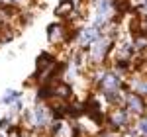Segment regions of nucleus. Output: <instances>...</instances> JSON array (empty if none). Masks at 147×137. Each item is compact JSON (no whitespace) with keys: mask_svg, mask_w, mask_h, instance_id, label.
Masks as SVG:
<instances>
[{"mask_svg":"<svg viewBox=\"0 0 147 137\" xmlns=\"http://www.w3.org/2000/svg\"><path fill=\"white\" fill-rule=\"evenodd\" d=\"M136 127H137V131H139V135H145L147 137V116L137 118V120H136Z\"/></svg>","mask_w":147,"mask_h":137,"instance_id":"1a4fd4ad","label":"nucleus"},{"mask_svg":"<svg viewBox=\"0 0 147 137\" xmlns=\"http://www.w3.org/2000/svg\"><path fill=\"white\" fill-rule=\"evenodd\" d=\"M55 63H57V57L51 51H41V53L37 55V59H35V73H34V77H32L34 80H37L35 84H41V82H43L47 71L53 67Z\"/></svg>","mask_w":147,"mask_h":137,"instance_id":"20e7f679","label":"nucleus"},{"mask_svg":"<svg viewBox=\"0 0 147 137\" xmlns=\"http://www.w3.org/2000/svg\"><path fill=\"white\" fill-rule=\"evenodd\" d=\"M18 98H22V92H20V90H6V92H4V96L0 98V104H4V106H12Z\"/></svg>","mask_w":147,"mask_h":137,"instance_id":"0eeeda50","label":"nucleus"},{"mask_svg":"<svg viewBox=\"0 0 147 137\" xmlns=\"http://www.w3.org/2000/svg\"><path fill=\"white\" fill-rule=\"evenodd\" d=\"M125 86H127V90H134L139 96L147 98V71L131 73L129 77H125Z\"/></svg>","mask_w":147,"mask_h":137,"instance_id":"39448f33","label":"nucleus"},{"mask_svg":"<svg viewBox=\"0 0 147 137\" xmlns=\"http://www.w3.org/2000/svg\"><path fill=\"white\" fill-rule=\"evenodd\" d=\"M131 124H136V118L129 114L124 106H114L112 112H110L108 118H106V126H108V129H112V131H116V133L125 131Z\"/></svg>","mask_w":147,"mask_h":137,"instance_id":"f257e3e1","label":"nucleus"},{"mask_svg":"<svg viewBox=\"0 0 147 137\" xmlns=\"http://www.w3.org/2000/svg\"><path fill=\"white\" fill-rule=\"evenodd\" d=\"M35 0H4V6H14V8H20V10H26V8H32Z\"/></svg>","mask_w":147,"mask_h":137,"instance_id":"6e6552de","label":"nucleus"},{"mask_svg":"<svg viewBox=\"0 0 147 137\" xmlns=\"http://www.w3.org/2000/svg\"><path fill=\"white\" fill-rule=\"evenodd\" d=\"M102 32L96 28V26H82V28H77V35H75V47L77 49H82V51H86L88 47L96 41V37L100 35Z\"/></svg>","mask_w":147,"mask_h":137,"instance_id":"7ed1b4c3","label":"nucleus"},{"mask_svg":"<svg viewBox=\"0 0 147 137\" xmlns=\"http://www.w3.org/2000/svg\"><path fill=\"white\" fill-rule=\"evenodd\" d=\"M122 106H124L136 120L147 116V98L139 96V94L134 92V90H125L124 92V102H122Z\"/></svg>","mask_w":147,"mask_h":137,"instance_id":"f03ea898","label":"nucleus"},{"mask_svg":"<svg viewBox=\"0 0 147 137\" xmlns=\"http://www.w3.org/2000/svg\"><path fill=\"white\" fill-rule=\"evenodd\" d=\"M131 41H134V47H136L137 55H145L147 57V34H143V32L134 34Z\"/></svg>","mask_w":147,"mask_h":137,"instance_id":"423d86ee","label":"nucleus"}]
</instances>
